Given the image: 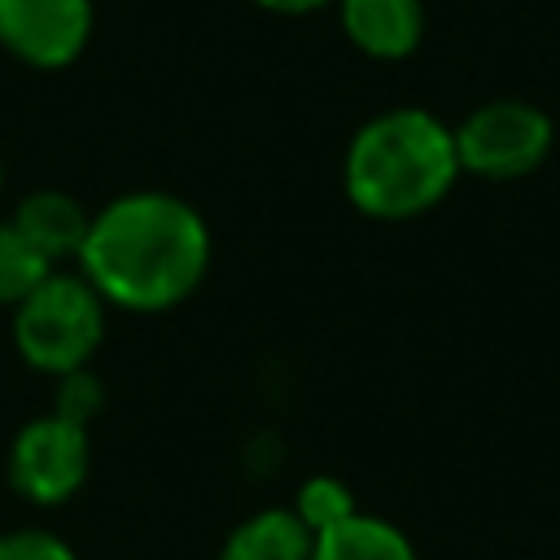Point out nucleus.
Masks as SVG:
<instances>
[{
	"label": "nucleus",
	"mask_w": 560,
	"mask_h": 560,
	"mask_svg": "<svg viewBox=\"0 0 560 560\" xmlns=\"http://www.w3.org/2000/svg\"><path fill=\"white\" fill-rule=\"evenodd\" d=\"M210 228L175 192L140 188L105 201L74 258L83 280L114 311L162 315L184 306L210 276Z\"/></svg>",
	"instance_id": "obj_1"
},
{
	"label": "nucleus",
	"mask_w": 560,
	"mask_h": 560,
	"mask_svg": "<svg viewBox=\"0 0 560 560\" xmlns=\"http://www.w3.org/2000/svg\"><path fill=\"white\" fill-rule=\"evenodd\" d=\"M459 175L455 131L424 109H385L346 149V197L368 219L402 223L433 210Z\"/></svg>",
	"instance_id": "obj_2"
},
{
	"label": "nucleus",
	"mask_w": 560,
	"mask_h": 560,
	"mask_svg": "<svg viewBox=\"0 0 560 560\" xmlns=\"http://www.w3.org/2000/svg\"><path fill=\"white\" fill-rule=\"evenodd\" d=\"M109 306L74 267H57L31 298H22L9 315V337L18 359L39 376H66L92 368L105 341Z\"/></svg>",
	"instance_id": "obj_3"
},
{
	"label": "nucleus",
	"mask_w": 560,
	"mask_h": 560,
	"mask_svg": "<svg viewBox=\"0 0 560 560\" xmlns=\"http://www.w3.org/2000/svg\"><path fill=\"white\" fill-rule=\"evenodd\" d=\"M92 472V429L74 424L57 411H39L22 420L4 451L9 490L31 508L70 503Z\"/></svg>",
	"instance_id": "obj_4"
},
{
	"label": "nucleus",
	"mask_w": 560,
	"mask_h": 560,
	"mask_svg": "<svg viewBox=\"0 0 560 560\" xmlns=\"http://www.w3.org/2000/svg\"><path fill=\"white\" fill-rule=\"evenodd\" d=\"M459 171L481 179H521L551 153V118L529 101H490L455 127Z\"/></svg>",
	"instance_id": "obj_5"
},
{
	"label": "nucleus",
	"mask_w": 560,
	"mask_h": 560,
	"mask_svg": "<svg viewBox=\"0 0 560 560\" xmlns=\"http://www.w3.org/2000/svg\"><path fill=\"white\" fill-rule=\"evenodd\" d=\"M92 31L88 0H0V44L31 66H66Z\"/></svg>",
	"instance_id": "obj_6"
},
{
	"label": "nucleus",
	"mask_w": 560,
	"mask_h": 560,
	"mask_svg": "<svg viewBox=\"0 0 560 560\" xmlns=\"http://www.w3.org/2000/svg\"><path fill=\"white\" fill-rule=\"evenodd\" d=\"M88 223L92 214L83 210L79 197L61 192V188H39V192H26L13 210V228L52 262V267H66L79 258L83 241H88Z\"/></svg>",
	"instance_id": "obj_7"
},
{
	"label": "nucleus",
	"mask_w": 560,
	"mask_h": 560,
	"mask_svg": "<svg viewBox=\"0 0 560 560\" xmlns=\"http://www.w3.org/2000/svg\"><path fill=\"white\" fill-rule=\"evenodd\" d=\"M341 26L368 57H407L420 44V0H341Z\"/></svg>",
	"instance_id": "obj_8"
},
{
	"label": "nucleus",
	"mask_w": 560,
	"mask_h": 560,
	"mask_svg": "<svg viewBox=\"0 0 560 560\" xmlns=\"http://www.w3.org/2000/svg\"><path fill=\"white\" fill-rule=\"evenodd\" d=\"M311 556H315V534L298 521L293 508H258L241 516L219 542V560H311Z\"/></svg>",
	"instance_id": "obj_9"
},
{
	"label": "nucleus",
	"mask_w": 560,
	"mask_h": 560,
	"mask_svg": "<svg viewBox=\"0 0 560 560\" xmlns=\"http://www.w3.org/2000/svg\"><path fill=\"white\" fill-rule=\"evenodd\" d=\"M311 560H420V556L394 521L372 512H350L346 521L315 534Z\"/></svg>",
	"instance_id": "obj_10"
},
{
	"label": "nucleus",
	"mask_w": 560,
	"mask_h": 560,
	"mask_svg": "<svg viewBox=\"0 0 560 560\" xmlns=\"http://www.w3.org/2000/svg\"><path fill=\"white\" fill-rule=\"evenodd\" d=\"M57 267L13 228V219L0 223V306H18L22 298H31Z\"/></svg>",
	"instance_id": "obj_11"
},
{
	"label": "nucleus",
	"mask_w": 560,
	"mask_h": 560,
	"mask_svg": "<svg viewBox=\"0 0 560 560\" xmlns=\"http://www.w3.org/2000/svg\"><path fill=\"white\" fill-rule=\"evenodd\" d=\"M289 508L298 512V521H302L311 534H324L328 525H337V521H346L350 512H359L350 486H346L341 477H328V472L306 477V481L298 486V494H293Z\"/></svg>",
	"instance_id": "obj_12"
},
{
	"label": "nucleus",
	"mask_w": 560,
	"mask_h": 560,
	"mask_svg": "<svg viewBox=\"0 0 560 560\" xmlns=\"http://www.w3.org/2000/svg\"><path fill=\"white\" fill-rule=\"evenodd\" d=\"M48 411H57V416L92 429V420L105 411V381L92 368H79V372L57 376L52 381V407Z\"/></svg>",
	"instance_id": "obj_13"
},
{
	"label": "nucleus",
	"mask_w": 560,
	"mask_h": 560,
	"mask_svg": "<svg viewBox=\"0 0 560 560\" xmlns=\"http://www.w3.org/2000/svg\"><path fill=\"white\" fill-rule=\"evenodd\" d=\"M0 560H79V551L57 529L18 525V529H0Z\"/></svg>",
	"instance_id": "obj_14"
},
{
	"label": "nucleus",
	"mask_w": 560,
	"mask_h": 560,
	"mask_svg": "<svg viewBox=\"0 0 560 560\" xmlns=\"http://www.w3.org/2000/svg\"><path fill=\"white\" fill-rule=\"evenodd\" d=\"M258 4H267L276 13H306V9H319L324 0H258Z\"/></svg>",
	"instance_id": "obj_15"
},
{
	"label": "nucleus",
	"mask_w": 560,
	"mask_h": 560,
	"mask_svg": "<svg viewBox=\"0 0 560 560\" xmlns=\"http://www.w3.org/2000/svg\"><path fill=\"white\" fill-rule=\"evenodd\" d=\"M0 184H4V171H0Z\"/></svg>",
	"instance_id": "obj_16"
}]
</instances>
